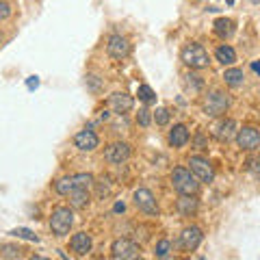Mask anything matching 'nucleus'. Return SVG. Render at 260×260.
I'll use <instances>...</instances> for the list:
<instances>
[{"label":"nucleus","instance_id":"c85d7f7f","mask_svg":"<svg viewBox=\"0 0 260 260\" xmlns=\"http://www.w3.org/2000/svg\"><path fill=\"white\" fill-rule=\"evenodd\" d=\"M20 251H22V249L15 247V245H5L3 251H0V256H3V258H22Z\"/></svg>","mask_w":260,"mask_h":260},{"label":"nucleus","instance_id":"4be33fe9","mask_svg":"<svg viewBox=\"0 0 260 260\" xmlns=\"http://www.w3.org/2000/svg\"><path fill=\"white\" fill-rule=\"evenodd\" d=\"M74 186H76L74 184V176H65V178H61V180L54 184V191L59 195H70Z\"/></svg>","mask_w":260,"mask_h":260},{"label":"nucleus","instance_id":"7ed1b4c3","mask_svg":"<svg viewBox=\"0 0 260 260\" xmlns=\"http://www.w3.org/2000/svg\"><path fill=\"white\" fill-rule=\"evenodd\" d=\"M202 109H204V113L208 117H221V115H225V111L230 109V98H228L223 91L215 89V91H210L204 98Z\"/></svg>","mask_w":260,"mask_h":260},{"label":"nucleus","instance_id":"c9c22d12","mask_svg":"<svg viewBox=\"0 0 260 260\" xmlns=\"http://www.w3.org/2000/svg\"><path fill=\"white\" fill-rule=\"evenodd\" d=\"M251 3H254V5H260V0H251Z\"/></svg>","mask_w":260,"mask_h":260},{"label":"nucleus","instance_id":"f3484780","mask_svg":"<svg viewBox=\"0 0 260 260\" xmlns=\"http://www.w3.org/2000/svg\"><path fill=\"white\" fill-rule=\"evenodd\" d=\"M198 208H200V202L195 200V195H180V200H178V210H180L184 217L195 215Z\"/></svg>","mask_w":260,"mask_h":260},{"label":"nucleus","instance_id":"f8f14e48","mask_svg":"<svg viewBox=\"0 0 260 260\" xmlns=\"http://www.w3.org/2000/svg\"><path fill=\"white\" fill-rule=\"evenodd\" d=\"M107 52L113 56V59H126L130 54V42L121 35H113L107 44Z\"/></svg>","mask_w":260,"mask_h":260},{"label":"nucleus","instance_id":"7c9ffc66","mask_svg":"<svg viewBox=\"0 0 260 260\" xmlns=\"http://www.w3.org/2000/svg\"><path fill=\"white\" fill-rule=\"evenodd\" d=\"M11 15V7L5 3V0H0V20H7Z\"/></svg>","mask_w":260,"mask_h":260},{"label":"nucleus","instance_id":"72a5a7b5","mask_svg":"<svg viewBox=\"0 0 260 260\" xmlns=\"http://www.w3.org/2000/svg\"><path fill=\"white\" fill-rule=\"evenodd\" d=\"M124 210H126L124 202H117V204H115V213H124Z\"/></svg>","mask_w":260,"mask_h":260},{"label":"nucleus","instance_id":"2f4dec72","mask_svg":"<svg viewBox=\"0 0 260 260\" xmlns=\"http://www.w3.org/2000/svg\"><path fill=\"white\" fill-rule=\"evenodd\" d=\"M247 169L254 172L256 176H260V160H247Z\"/></svg>","mask_w":260,"mask_h":260},{"label":"nucleus","instance_id":"a211bd4d","mask_svg":"<svg viewBox=\"0 0 260 260\" xmlns=\"http://www.w3.org/2000/svg\"><path fill=\"white\" fill-rule=\"evenodd\" d=\"M215 32H217V37H221V39H230L232 35H234V22L230 20V18H219V20H215Z\"/></svg>","mask_w":260,"mask_h":260},{"label":"nucleus","instance_id":"473e14b6","mask_svg":"<svg viewBox=\"0 0 260 260\" xmlns=\"http://www.w3.org/2000/svg\"><path fill=\"white\" fill-rule=\"evenodd\" d=\"M26 87L30 89V91H32V89H37L39 87V78L37 76H28L26 78Z\"/></svg>","mask_w":260,"mask_h":260},{"label":"nucleus","instance_id":"ddd939ff","mask_svg":"<svg viewBox=\"0 0 260 260\" xmlns=\"http://www.w3.org/2000/svg\"><path fill=\"white\" fill-rule=\"evenodd\" d=\"M98 143H100V139H98V135L93 133V130H80V133L74 137V145L80 150V152H93L98 148Z\"/></svg>","mask_w":260,"mask_h":260},{"label":"nucleus","instance_id":"2eb2a0df","mask_svg":"<svg viewBox=\"0 0 260 260\" xmlns=\"http://www.w3.org/2000/svg\"><path fill=\"white\" fill-rule=\"evenodd\" d=\"M135 107V100L128 93H113L111 95V109L117 113V115H126V113Z\"/></svg>","mask_w":260,"mask_h":260},{"label":"nucleus","instance_id":"20e7f679","mask_svg":"<svg viewBox=\"0 0 260 260\" xmlns=\"http://www.w3.org/2000/svg\"><path fill=\"white\" fill-rule=\"evenodd\" d=\"M72 223H74V213H72L70 208L59 206V208L52 210V215H50V230H52L54 237H65V234L70 232Z\"/></svg>","mask_w":260,"mask_h":260},{"label":"nucleus","instance_id":"aec40b11","mask_svg":"<svg viewBox=\"0 0 260 260\" xmlns=\"http://www.w3.org/2000/svg\"><path fill=\"white\" fill-rule=\"evenodd\" d=\"M215 59L221 65H232L234 61H237V52H234L232 46H219L217 52H215Z\"/></svg>","mask_w":260,"mask_h":260},{"label":"nucleus","instance_id":"f03ea898","mask_svg":"<svg viewBox=\"0 0 260 260\" xmlns=\"http://www.w3.org/2000/svg\"><path fill=\"white\" fill-rule=\"evenodd\" d=\"M172 184L180 195H195L200 191V182L191 169L186 167H176L172 172Z\"/></svg>","mask_w":260,"mask_h":260},{"label":"nucleus","instance_id":"f704fd0d","mask_svg":"<svg viewBox=\"0 0 260 260\" xmlns=\"http://www.w3.org/2000/svg\"><path fill=\"white\" fill-rule=\"evenodd\" d=\"M251 70H254V72H260V63H254V65H251Z\"/></svg>","mask_w":260,"mask_h":260},{"label":"nucleus","instance_id":"5701e85b","mask_svg":"<svg viewBox=\"0 0 260 260\" xmlns=\"http://www.w3.org/2000/svg\"><path fill=\"white\" fill-rule=\"evenodd\" d=\"M184 85H186V89H191V91L195 93V91H200V89L204 87V80H202L198 74H186L184 76Z\"/></svg>","mask_w":260,"mask_h":260},{"label":"nucleus","instance_id":"393cba45","mask_svg":"<svg viewBox=\"0 0 260 260\" xmlns=\"http://www.w3.org/2000/svg\"><path fill=\"white\" fill-rule=\"evenodd\" d=\"M137 95H139V100H143V102H154L156 100V93H154V89L150 85H141L139 91H137Z\"/></svg>","mask_w":260,"mask_h":260},{"label":"nucleus","instance_id":"6ab92c4d","mask_svg":"<svg viewBox=\"0 0 260 260\" xmlns=\"http://www.w3.org/2000/svg\"><path fill=\"white\" fill-rule=\"evenodd\" d=\"M70 202L74 208H85L89 204V189H80V186H74L70 193Z\"/></svg>","mask_w":260,"mask_h":260},{"label":"nucleus","instance_id":"423d86ee","mask_svg":"<svg viewBox=\"0 0 260 260\" xmlns=\"http://www.w3.org/2000/svg\"><path fill=\"white\" fill-rule=\"evenodd\" d=\"M237 143L241 150L251 152L260 148V130H256L254 126H243L237 133Z\"/></svg>","mask_w":260,"mask_h":260},{"label":"nucleus","instance_id":"f257e3e1","mask_svg":"<svg viewBox=\"0 0 260 260\" xmlns=\"http://www.w3.org/2000/svg\"><path fill=\"white\" fill-rule=\"evenodd\" d=\"M180 59H182V63L186 65V68H191V70H204V68H208V63H210V56L206 52V48L202 44H195V42L186 44L182 48Z\"/></svg>","mask_w":260,"mask_h":260},{"label":"nucleus","instance_id":"bb28decb","mask_svg":"<svg viewBox=\"0 0 260 260\" xmlns=\"http://www.w3.org/2000/svg\"><path fill=\"white\" fill-rule=\"evenodd\" d=\"M169 251H172V243H169L167 239H162V241L156 243V256L158 258H167Z\"/></svg>","mask_w":260,"mask_h":260},{"label":"nucleus","instance_id":"0eeeda50","mask_svg":"<svg viewBox=\"0 0 260 260\" xmlns=\"http://www.w3.org/2000/svg\"><path fill=\"white\" fill-rule=\"evenodd\" d=\"M189 167H191V172L198 176V180H202V182H213L215 180V169L208 162V158H204V156H191L189 158Z\"/></svg>","mask_w":260,"mask_h":260},{"label":"nucleus","instance_id":"9d476101","mask_svg":"<svg viewBox=\"0 0 260 260\" xmlns=\"http://www.w3.org/2000/svg\"><path fill=\"white\" fill-rule=\"evenodd\" d=\"M213 130V137L219 141H232V139H237V133H239V126H237V121L234 119H221V121H217V124L210 128Z\"/></svg>","mask_w":260,"mask_h":260},{"label":"nucleus","instance_id":"9b49d317","mask_svg":"<svg viewBox=\"0 0 260 260\" xmlns=\"http://www.w3.org/2000/svg\"><path fill=\"white\" fill-rule=\"evenodd\" d=\"M104 158L113 165H121L130 158V145L124 141H117V143H111L107 150H104Z\"/></svg>","mask_w":260,"mask_h":260},{"label":"nucleus","instance_id":"1a4fd4ad","mask_svg":"<svg viewBox=\"0 0 260 260\" xmlns=\"http://www.w3.org/2000/svg\"><path fill=\"white\" fill-rule=\"evenodd\" d=\"M204 241V234H202V230L198 225H189V228H184L182 234H180V247L184 251H195L200 247V243Z\"/></svg>","mask_w":260,"mask_h":260},{"label":"nucleus","instance_id":"e433bc0d","mask_svg":"<svg viewBox=\"0 0 260 260\" xmlns=\"http://www.w3.org/2000/svg\"><path fill=\"white\" fill-rule=\"evenodd\" d=\"M0 42H3V37H0Z\"/></svg>","mask_w":260,"mask_h":260},{"label":"nucleus","instance_id":"cd10ccee","mask_svg":"<svg viewBox=\"0 0 260 260\" xmlns=\"http://www.w3.org/2000/svg\"><path fill=\"white\" fill-rule=\"evenodd\" d=\"M150 121H152V113L148 109H139V113H137V124L143 126V128H148Z\"/></svg>","mask_w":260,"mask_h":260},{"label":"nucleus","instance_id":"6e6552de","mask_svg":"<svg viewBox=\"0 0 260 260\" xmlns=\"http://www.w3.org/2000/svg\"><path fill=\"white\" fill-rule=\"evenodd\" d=\"M133 200H135V206L141 210V213L145 215H158V206H156V200H154V195L150 189H137L135 195H133Z\"/></svg>","mask_w":260,"mask_h":260},{"label":"nucleus","instance_id":"412c9836","mask_svg":"<svg viewBox=\"0 0 260 260\" xmlns=\"http://www.w3.org/2000/svg\"><path fill=\"white\" fill-rule=\"evenodd\" d=\"M243 78L245 76H243V70H239V68H230L223 72V80H225V85H230V87H241Z\"/></svg>","mask_w":260,"mask_h":260},{"label":"nucleus","instance_id":"b1692460","mask_svg":"<svg viewBox=\"0 0 260 260\" xmlns=\"http://www.w3.org/2000/svg\"><path fill=\"white\" fill-rule=\"evenodd\" d=\"M11 237H18V239H26V241H39V237L32 230H28V228H15V230H11L9 232Z\"/></svg>","mask_w":260,"mask_h":260},{"label":"nucleus","instance_id":"a878e982","mask_svg":"<svg viewBox=\"0 0 260 260\" xmlns=\"http://www.w3.org/2000/svg\"><path fill=\"white\" fill-rule=\"evenodd\" d=\"M74 184L80 186V189H89V186H93V176L91 174H76Z\"/></svg>","mask_w":260,"mask_h":260},{"label":"nucleus","instance_id":"c756f323","mask_svg":"<svg viewBox=\"0 0 260 260\" xmlns=\"http://www.w3.org/2000/svg\"><path fill=\"white\" fill-rule=\"evenodd\" d=\"M154 121H156L158 126H165L169 121V113L167 109H156V113H154Z\"/></svg>","mask_w":260,"mask_h":260},{"label":"nucleus","instance_id":"39448f33","mask_svg":"<svg viewBox=\"0 0 260 260\" xmlns=\"http://www.w3.org/2000/svg\"><path fill=\"white\" fill-rule=\"evenodd\" d=\"M111 256L115 260H135L141 256V249L135 241L117 239V241H113V245H111Z\"/></svg>","mask_w":260,"mask_h":260},{"label":"nucleus","instance_id":"dca6fc26","mask_svg":"<svg viewBox=\"0 0 260 260\" xmlns=\"http://www.w3.org/2000/svg\"><path fill=\"white\" fill-rule=\"evenodd\" d=\"M186 141H189V130H186V126L176 124L169 130V143H172L174 148H182V145H186Z\"/></svg>","mask_w":260,"mask_h":260},{"label":"nucleus","instance_id":"4468645a","mask_svg":"<svg viewBox=\"0 0 260 260\" xmlns=\"http://www.w3.org/2000/svg\"><path fill=\"white\" fill-rule=\"evenodd\" d=\"M91 237H89L87 232H76L74 237L70 239V247H72V251H74L76 256H87L89 251H91Z\"/></svg>","mask_w":260,"mask_h":260}]
</instances>
